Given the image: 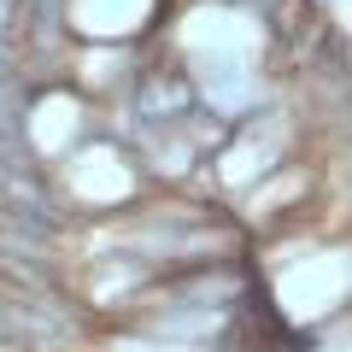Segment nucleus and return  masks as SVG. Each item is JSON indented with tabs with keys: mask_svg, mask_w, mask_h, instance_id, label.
<instances>
[{
	"mask_svg": "<svg viewBox=\"0 0 352 352\" xmlns=\"http://www.w3.org/2000/svg\"><path fill=\"white\" fill-rule=\"evenodd\" d=\"M0 6H6V0H0Z\"/></svg>",
	"mask_w": 352,
	"mask_h": 352,
	"instance_id": "1",
	"label": "nucleus"
}]
</instances>
